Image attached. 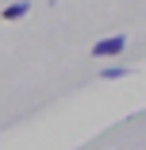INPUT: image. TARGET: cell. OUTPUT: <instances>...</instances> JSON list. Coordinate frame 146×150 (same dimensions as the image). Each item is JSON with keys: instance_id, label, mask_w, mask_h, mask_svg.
<instances>
[{"instance_id": "3957f363", "label": "cell", "mask_w": 146, "mask_h": 150, "mask_svg": "<svg viewBox=\"0 0 146 150\" xmlns=\"http://www.w3.org/2000/svg\"><path fill=\"white\" fill-rule=\"evenodd\" d=\"M100 77H104V81H119V77H127V66H111V69H104Z\"/></svg>"}, {"instance_id": "7a4b0ae2", "label": "cell", "mask_w": 146, "mask_h": 150, "mask_svg": "<svg viewBox=\"0 0 146 150\" xmlns=\"http://www.w3.org/2000/svg\"><path fill=\"white\" fill-rule=\"evenodd\" d=\"M27 12H31V0H16V4H4L0 19H23Z\"/></svg>"}, {"instance_id": "6da1fadb", "label": "cell", "mask_w": 146, "mask_h": 150, "mask_svg": "<svg viewBox=\"0 0 146 150\" xmlns=\"http://www.w3.org/2000/svg\"><path fill=\"white\" fill-rule=\"evenodd\" d=\"M123 50H127V35H111V39H100L92 46V58H115Z\"/></svg>"}]
</instances>
